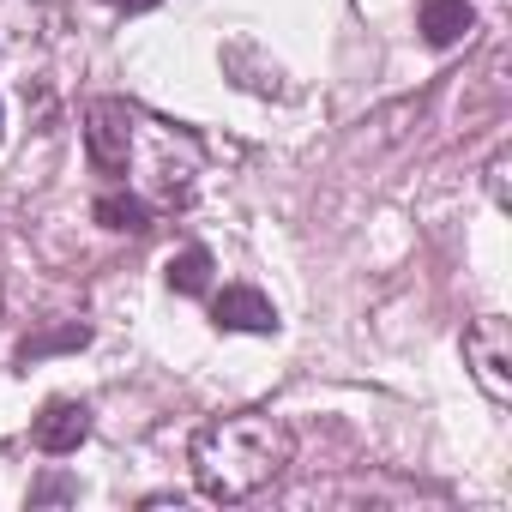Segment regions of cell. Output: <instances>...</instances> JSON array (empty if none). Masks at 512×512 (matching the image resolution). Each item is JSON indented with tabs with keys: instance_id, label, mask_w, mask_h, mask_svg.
<instances>
[{
	"instance_id": "7",
	"label": "cell",
	"mask_w": 512,
	"mask_h": 512,
	"mask_svg": "<svg viewBox=\"0 0 512 512\" xmlns=\"http://www.w3.org/2000/svg\"><path fill=\"white\" fill-rule=\"evenodd\" d=\"M91 217H97L103 229H115V235H139V229H151V205H145L139 193H103V199L91 205Z\"/></svg>"
},
{
	"instance_id": "2",
	"label": "cell",
	"mask_w": 512,
	"mask_h": 512,
	"mask_svg": "<svg viewBox=\"0 0 512 512\" xmlns=\"http://www.w3.org/2000/svg\"><path fill=\"white\" fill-rule=\"evenodd\" d=\"M464 368L476 374V386L494 398V404H506L512 398V326L506 320H476L470 332H464Z\"/></svg>"
},
{
	"instance_id": "10",
	"label": "cell",
	"mask_w": 512,
	"mask_h": 512,
	"mask_svg": "<svg viewBox=\"0 0 512 512\" xmlns=\"http://www.w3.org/2000/svg\"><path fill=\"white\" fill-rule=\"evenodd\" d=\"M73 494H79V488H73L67 476H49V482L31 488V506H55V500H73Z\"/></svg>"
},
{
	"instance_id": "9",
	"label": "cell",
	"mask_w": 512,
	"mask_h": 512,
	"mask_svg": "<svg viewBox=\"0 0 512 512\" xmlns=\"http://www.w3.org/2000/svg\"><path fill=\"white\" fill-rule=\"evenodd\" d=\"M85 344H91V326H85V320H67V326H55V332L25 338V344H19V362H43V356H55V350H85Z\"/></svg>"
},
{
	"instance_id": "13",
	"label": "cell",
	"mask_w": 512,
	"mask_h": 512,
	"mask_svg": "<svg viewBox=\"0 0 512 512\" xmlns=\"http://www.w3.org/2000/svg\"><path fill=\"white\" fill-rule=\"evenodd\" d=\"M0 121H7V109H0Z\"/></svg>"
},
{
	"instance_id": "12",
	"label": "cell",
	"mask_w": 512,
	"mask_h": 512,
	"mask_svg": "<svg viewBox=\"0 0 512 512\" xmlns=\"http://www.w3.org/2000/svg\"><path fill=\"white\" fill-rule=\"evenodd\" d=\"M115 13H151V7H163V0H109Z\"/></svg>"
},
{
	"instance_id": "8",
	"label": "cell",
	"mask_w": 512,
	"mask_h": 512,
	"mask_svg": "<svg viewBox=\"0 0 512 512\" xmlns=\"http://www.w3.org/2000/svg\"><path fill=\"white\" fill-rule=\"evenodd\" d=\"M163 278H169L175 296H205V290H211V253H205V247H181Z\"/></svg>"
},
{
	"instance_id": "1",
	"label": "cell",
	"mask_w": 512,
	"mask_h": 512,
	"mask_svg": "<svg viewBox=\"0 0 512 512\" xmlns=\"http://www.w3.org/2000/svg\"><path fill=\"white\" fill-rule=\"evenodd\" d=\"M296 458V434L278 416L260 410H235V416H211L205 428H193L187 440V464H193V488L217 506H241L253 494H266Z\"/></svg>"
},
{
	"instance_id": "5",
	"label": "cell",
	"mask_w": 512,
	"mask_h": 512,
	"mask_svg": "<svg viewBox=\"0 0 512 512\" xmlns=\"http://www.w3.org/2000/svg\"><path fill=\"white\" fill-rule=\"evenodd\" d=\"M211 326L217 332H253V338H272L278 332V308L253 290V284H229L217 302H211Z\"/></svg>"
},
{
	"instance_id": "11",
	"label": "cell",
	"mask_w": 512,
	"mask_h": 512,
	"mask_svg": "<svg viewBox=\"0 0 512 512\" xmlns=\"http://www.w3.org/2000/svg\"><path fill=\"white\" fill-rule=\"evenodd\" d=\"M500 175H506V157L488 163V193H494V205H506V181H500Z\"/></svg>"
},
{
	"instance_id": "3",
	"label": "cell",
	"mask_w": 512,
	"mask_h": 512,
	"mask_svg": "<svg viewBox=\"0 0 512 512\" xmlns=\"http://www.w3.org/2000/svg\"><path fill=\"white\" fill-rule=\"evenodd\" d=\"M85 151L103 175H121L133 157V109L121 97H97L85 109Z\"/></svg>"
},
{
	"instance_id": "6",
	"label": "cell",
	"mask_w": 512,
	"mask_h": 512,
	"mask_svg": "<svg viewBox=\"0 0 512 512\" xmlns=\"http://www.w3.org/2000/svg\"><path fill=\"white\" fill-rule=\"evenodd\" d=\"M416 25H422L428 49H452V43H464L476 31V7H470V0H422Z\"/></svg>"
},
{
	"instance_id": "4",
	"label": "cell",
	"mask_w": 512,
	"mask_h": 512,
	"mask_svg": "<svg viewBox=\"0 0 512 512\" xmlns=\"http://www.w3.org/2000/svg\"><path fill=\"white\" fill-rule=\"evenodd\" d=\"M85 440H91V404H79V398H55V404H43V416L31 422V446L49 452V458H67V452H79Z\"/></svg>"
}]
</instances>
